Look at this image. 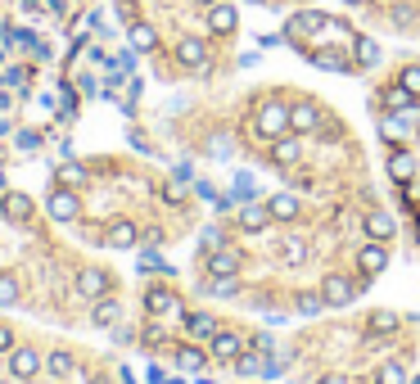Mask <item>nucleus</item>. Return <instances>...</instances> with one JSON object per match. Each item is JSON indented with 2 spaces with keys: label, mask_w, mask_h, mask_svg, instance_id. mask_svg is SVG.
Listing matches in <instances>:
<instances>
[{
  "label": "nucleus",
  "mask_w": 420,
  "mask_h": 384,
  "mask_svg": "<svg viewBox=\"0 0 420 384\" xmlns=\"http://www.w3.org/2000/svg\"><path fill=\"white\" fill-rule=\"evenodd\" d=\"M253 127H258V136H262L267 145L280 141V136H289V104L285 100H262V104H258Z\"/></svg>",
  "instance_id": "1"
},
{
  "label": "nucleus",
  "mask_w": 420,
  "mask_h": 384,
  "mask_svg": "<svg viewBox=\"0 0 420 384\" xmlns=\"http://www.w3.org/2000/svg\"><path fill=\"white\" fill-rule=\"evenodd\" d=\"M330 28V18L321 14V9H299L289 23H285V36H289V45L294 50H303V36H312V32H326Z\"/></svg>",
  "instance_id": "2"
},
{
  "label": "nucleus",
  "mask_w": 420,
  "mask_h": 384,
  "mask_svg": "<svg viewBox=\"0 0 420 384\" xmlns=\"http://www.w3.org/2000/svg\"><path fill=\"white\" fill-rule=\"evenodd\" d=\"M45 213H50L55 221H77V217H82V199H77V190H72V185H55L50 199H45Z\"/></svg>",
  "instance_id": "3"
},
{
  "label": "nucleus",
  "mask_w": 420,
  "mask_h": 384,
  "mask_svg": "<svg viewBox=\"0 0 420 384\" xmlns=\"http://www.w3.org/2000/svg\"><path fill=\"white\" fill-rule=\"evenodd\" d=\"M145 307H150V317H185V303H181V294L163 290V285H154V290L145 294Z\"/></svg>",
  "instance_id": "4"
},
{
  "label": "nucleus",
  "mask_w": 420,
  "mask_h": 384,
  "mask_svg": "<svg viewBox=\"0 0 420 384\" xmlns=\"http://www.w3.org/2000/svg\"><path fill=\"white\" fill-rule=\"evenodd\" d=\"M289 131H294V136H312V131H321V109H316L312 100L289 104Z\"/></svg>",
  "instance_id": "5"
},
{
  "label": "nucleus",
  "mask_w": 420,
  "mask_h": 384,
  "mask_svg": "<svg viewBox=\"0 0 420 384\" xmlns=\"http://www.w3.org/2000/svg\"><path fill=\"white\" fill-rule=\"evenodd\" d=\"M236 23H240V9L236 5H221V0H217V5H208V14H204V28L213 36H231V32H236Z\"/></svg>",
  "instance_id": "6"
},
{
  "label": "nucleus",
  "mask_w": 420,
  "mask_h": 384,
  "mask_svg": "<svg viewBox=\"0 0 420 384\" xmlns=\"http://www.w3.org/2000/svg\"><path fill=\"white\" fill-rule=\"evenodd\" d=\"M177 59H181V68L204 72L208 68V45L199 41V36H181V41H177Z\"/></svg>",
  "instance_id": "7"
},
{
  "label": "nucleus",
  "mask_w": 420,
  "mask_h": 384,
  "mask_svg": "<svg viewBox=\"0 0 420 384\" xmlns=\"http://www.w3.org/2000/svg\"><path fill=\"white\" fill-rule=\"evenodd\" d=\"M357 294V285H348V276H326L321 280V299H326V307H348Z\"/></svg>",
  "instance_id": "8"
},
{
  "label": "nucleus",
  "mask_w": 420,
  "mask_h": 384,
  "mask_svg": "<svg viewBox=\"0 0 420 384\" xmlns=\"http://www.w3.org/2000/svg\"><path fill=\"white\" fill-rule=\"evenodd\" d=\"M0 217L14 221V226H23V221L32 217V199H28V194H18V190H5V194H0Z\"/></svg>",
  "instance_id": "9"
},
{
  "label": "nucleus",
  "mask_w": 420,
  "mask_h": 384,
  "mask_svg": "<svg viewBox=\"0 0 420 384\" xmlns=\"http://www.w3.org/2000/svg\"><path fill=\"white\" fill-rule=\"evenodd\" d=\"M77 294L82 299H104L109 294V271H100V267H86V271H77Z\"/></svg>",
  "instance_id": "10"
},
{
  "label": "nucleus",
  "mask_w": 420,
  "mask_h": 384,
  "mask_svg": "<svg viewBox=\"0 0 420 384\" xmlns=\"http://www.w3.org/2000/svg\"><path fill=\"white\" fill-rule=\"evenodd\" d=\"M357 267H362V276H380V271L389 267V249L385 240H370L362 253H357Z\"/></svg>",
  "instance_id": "11"
},
{
  "label": "nucleus",
  "mask_w": 420,
  "mask_h": 384,
  "mask_svg": "<svg viewBox=\"0 0 420 384\" xmlns=\"http://www.w3.org/2000/svg\"><path fill=\"white\" fill-rule=\"evenodd\" d=\"M267 226H271V208H267V204H258V199L240 204V231L258 235V231H267Z\"/></svg>",
  "instance_id": "12"
},
{
  "label": "nucleus",
  "mask_w": 420,
  "mask_h": 384,
  "mask_svg": "<svg viewBox=\"0 0 420 384\" xmlns=\"http://www.w3.org/2000/svg\"><path fill=\"white\" fill-rule=\"evenodd\" d=\"M240 334H231V330H217L213 339H208V357H217V362H236L240 357Z\"/></svg>",
  "instance_id": "13"
},
{
  "label": "nucleus",
  "mask_w": 420,
  "mask_h": 384,
  "mask_svg": "<svg viewBox=\"0 0 420 384\" xmlns=\"http://www.w3.org/2000/svg\"><path fill=\"white\" fill-rule=\"evenodd\" d=\"M299 158H303V150H299V136H280V141H271V163H276V168H294V163H299Z\"/></svg>",
  "instance_id": "14"
},
{
  "label": "nucleus",
  "mask_w": 420,
  "mask_h": 384,
  "mask_svg": "<svg viewBox=\"0 0 420 384\" xmlns=\"http://www.w3.org/2000/svg\"><path fill=\"white\" fill-rule=\"evenodd\" d=\"M36 371H41L36 349H14V353H9V375H14V380H32Z\"/></svg>",
  "instance_id": "15"
},
{
  "label": "nucleus",
  "mask_w": 420,
  "mask_h": 384,
  "mask_svg": "<svg viewBox=\"0 0 420 384\" xmlns=\"http://www.w3.org/2000/svg\"><path fill=\"white\" fill-rule=\"evenodd\" d=\"M385 95V109L389 114H407V118H416V95L407 91V86L398 82V86H389V91H380Z\"/></svg>",
  "instance_id": "16"
},
{
  "label": "nucleus",
  "mask_w": 420,
  "mask_h": 384,
  "mask_svg": "<svg viewBox=\"0 0 420 384\" xmlns=\"http://www.w3.org/2000/svg\"><path fill=\"white\" fill-rule=\"evenodd\" d=\"M307 59H312L316 68H326V72H357V64L343 50H307Z\"/></svg>",
  "instance_id": "17"
},
{
  "label": "nucleus",
  "mask_w": 420,
  "mask_h": 384,
  "mask_svg": "<svg viewBox=\"0 0 420 384\" xmlns=\"http://www.w3.org/2000/svg\"><path fill=\"white\" fill-rule=\"evenodd\" d=\"M353 64H357V68H375V64H380V41H370V36L357 32V36H353Z\"/></svg>",
  "instance_id": "18"
},
{
  "label": "nucleus",
  "mask_w": 420,
  "mask_h": 384,
  "mask_svg": "<svg viewBox=\"0 0 420 384\" xmlns=\"http://www.w3.org/2000/svg\"><path fill=\"white\" fill-rule=\"evenodd\" d=\"M280 258H285L289 267H303L307 258H312V244H307L303 235H285V240H280Z\"/></svg>",
  "instance_id": "19"
},
{
  "label": "nucleus",
  "mask_w": 420,
  "mask_h": 384,
  "mask_svg": "<svg viewBox=\"0 0 420 384\" xmlns=\"http://www.w3.org/2000/svg\"><path fill=\"white\" fill-rule=\"evenodd\" d=\"M131 50L136 55H150V50H158V32H154V23H131Z\"/></svg>",
  "instance_id": "20"
},
{
  "label": "nucleus",
  "mask_w": 420,
  "mask_h": 384,
  "mask_svg": "<svg viewBox=\"0 0 420 384\" xmlns=\"http://www.w3.org/2000/svg\"><path fill=\"white\" fill-rule=\"evenodd\" d=\"M136 240H140V231H136L131 221H114V226L104 231V244H109V249H131Z\"/></svg>",
  "instance_id": "21"
},
{
  "label": "nucleus",
  "mask_w": 420,
  "mask_h": 384,
  "mask_svg": "<svg viewBox=\"0 0 420 384\" xmlns=\"http://www.w3.org/2000/svg\"><path fill=\"white\" fill-rule=\"evenodd\" d=\"M236 271H240V253H231V249L208 253V276H236Z\"/></svg>",
  "instance_id": "22"
},
{
  "label": "nucleus",
  "mask_w": 420,
  "mask_h": 384,
  "mask_svg": "<svg viewBox=\"0 0 420 384\" xmlns=\"http://www.w3.org/2000/svg\"><path fill=\"white\" fill-rule=\"evenodd\" d=\"M267 208H271V217H280V221H294V217L303 213L299 194H271V199H267Z\"/></svg>",
  "instance_id": "23"
},
{
  "label": "nucleus",
  "mask_w": 420,
  "mask_h": 384,
  "mask_svg": "<svg viewBox=\"0 0 420 384\" xmlns=\"http://www.w3.org/2000/svg\"><path fill=\"white\" fill-rule=\"evenodd\" d=\"M185 330H190L194 339H213V334H217V317L213 312H185Z\"/></svg>",
  "instance_id": "24"
},
{
  "label": "nucleus",
  "mask_w": 420,
  "mask_h": 384,
  "mask_svg": "<svg viewBox=\"0 0 420 384\" xmlns=\"http://www.w3.org/2000/svg\"><path fill=\"white\" fill-rule=\"evenodd\" d=\"M204 362H208V353H204V349H194V344L177 349V371H185V375H199Z\"/></svg>",
  "instance_id": "25"
},
{
  "label": "nucleus",
  "mask_w": 420,
  "mask_h": 384,
  "mask_svg": "<svg viewBox=\"0 0 420 384\" xmlns=\"http://www.w3.org/2000/svg\"><path fill=\"white\" fill-rule=\"evenodd\" d=\"M366 235H370V240H393V217L385 213V208L366 213Z\"/></svg>",
  "instance_id": "26"
},
{
  "label": "nucleus",
  "mask_w": 420,
  "mask_h": 384,
  "mask_svg": "<svg viewBox=\"0 0 420 384\" xmlns=\"http://www.w3.org/2000/svg\"><path fill=\"white\" fill-rule=\"evenodd\" d=\"M411 172H416V158L407 154V150H393V158H389V177L398 181V185H407V181H411Z\"/></svg>",
  "instance_id": "27"
},
{
  "label": "nucleus",
  "mask_w": 420,
  "mask_h": 384,
  "mask_svg": "<svg viewBox=\"0 0 420 384\" xmlns=\"http://www.w3.org/2000/svg\"><path fill=\"white\" fill-rule=\"evenodd\" d=\"M231 366H236L240 375H262V366H267V353H262V349H249V353H240Z\"/></svg>",
  "instance_id": "28"
},
{
  "label": "nucleus",
  "mask_w": 420,
  "mask_h": 384,
  "mask_svg": "<svg viewBox=\"0 0 420 384\" xmlns=\"http://www.w3.org/2000/svg\"><path fill=\"white\" fill-rule=\"evenodd\" d=\"M45 371H50L55 380H64V375H72V371H77V362H72L68 349H55L50 357H45Z\"/></svg>",
  "instance_id": "29"
},
{
  "label": "nucleus",
  "mask_w": 420,
  "mask_h": 384,
  "mask_svg": "<svg viewBox=\"0 0 420 384\" xmlns=\"http://www.w3.org/2000/svg\"><path fill=\"white\" fill-rule=\"evenodd\" d=\"M118 317H122V307H118L114 299H95V307H91V321H95V326H118Z\"/></svg>",
  "instance_id": "30"
},
{
  "label": "nucleus",
  "mask_w": 420,
  "mask_h": 384,
  "mask_svg": "<svg viewBox=\"0 0 420 384\" xmlns=\"http://www.w3.org/2000/svg\"><path fill=\"white\" fill-rule=\"evenodd\" d=\"M398 326H402V317H398V312H370V321H366V330H370V334H393Z\"/></svg>",
  "instance_id": "31"
},
{
  "label": "nucleus",
  "mask_w": 420,
  "mask_h": 384,
  "mask_svg": "<svg viewBox=\"0 0 420 384\" xmlns=\"http://www.w3.org/2000/svg\"><path fill=\"white\" fill-rule=\"evenodd\" d=\"M380 136H385L389 145H398L402 136H407V114H398V118H385V122H380Z\"/></svg>",
  "instance_id": "32"
},
{
  "label": "nucleus",
  "mask_w": 420,
  "mask_h": 384,
  "mask_svg": "<svg viewBox=\"0 0 420 384\" xmlns=\"http://www.w3.org/2000/svg\"><path fill=\"white\" fill-rule=\"evenodd\" d=\"M231 194H236L240 204H249V199H258V181L249 177V172H236V190Z\"/></svg>",
  "instance_id": "33"
},
{
  "label": "nucleus",
  "mask_w": 420,
  "mask_h": 384,
  "mask_svg": "<svg viewBox=\"0 0 420 384\" xmlns=\"http://www.w3.org/2000/svg\"><path fill=\"white\" fill-rule=\"evenodd\" d=\"M18 276H9V271H5V276H0V307H14L18 303Z\"/></svg>",
  "instance_id": "34"
},
{
  "label": "nucleus",
  "mask_w": 420,
  "mask_h": 384,
  "mask_svg": "<svg viewBox=\"0 0 420 384\" xmlns=\"http://www.w3.org/2000/svg\"><path fill=\"white\" fill-rule=\"evenodd\" d=\"M208 294H213V299H231V294H240V280L236 276H217L208 285Z\"/></svg>",
  "instance_id": "35"
},
{
  "label": "nucleus",
  "mask_w": 420,
  "mask_h": 384,
  "mask_svg": "<svg viewBox=\"0 0 420 384\" xmlns=\"http://www.w3.org/2000/svg\"><path fill=\"white\" fill-rule=\"evenodd\" d=\"M375 384H407V371L398 362H385V366L375 371Z\"/></svg>",
  "instance_id": "36"
},
{
  "label": "nucleus",
  "mask_w": 420,
  "mask_h": 384,
  "mask_svg": "<svg viewBox=\"0 0 420 384\" xmlns=\"http://www.w3.org/2000/svg\"><path fill=\"white\" fill-rule=\"evenodd\" d=\"M59 181H64V185H82L86 181V168L77 163V158H68V163L59 168Z\"/></svg>",
  "instance_id": "37"
},
{
  "label": "nucleus",
  "mask_w": 420,
  "mask_h": 384,
  "mask_svg": "<svg viewBox=\"0 0 420 384\" xmlns=\"http://www.w3.org/2000/svg\"><path fill=\"white\" fill-rule=\"evenodd\" d=\"M299 312H303V317L326 312V299H321V294H299Z\"/></svg>",
  "instance_id": "38"
},
{
  "label": "nucleus",
  "mask_w": 420,
  "mask_h": 384,
  "mask_svg": "<svg viewBox=\"0 0 420 384\" xmlns=\"http://www.w3.org/2000/svg\"><path fill=\"white\" fill-rule=\"evenodd\" d=\"M398 82H402L411 95H420V64H407V68L398 72Z\"/></svg>",
  "instance_id": "39"
},
{
  "label": "nucleus",
  "mask_w": 420,
  "mask_h": 384,
  "mask_svg": "<svg viewBox=\"0 0 420 384\" xmlns=\"http://www.w3.org/2000/svg\"><path fill=\"white\" fill-rule=\"evenodd\" d=\"M140 344H145V349H158V344H163V326H158V321H154V326H145Z\"/></svg>",
  "instance_id": "40"
},
{
  "label": "nucleus",
  "mask_w": 420,
  "mask_h": 384,
  "mask_svg": "<svg viewBox=\"0 0 420 384\" xmlns=\"http://www.w3.org/2000/svg\"><path fill=\"white\" fill-rule=\"evenodd\" d=\"M131 68H136V50L127 45V50H118V55H114V72H131Z\"/></svg>",
  "instance_id": "41"
},
{
  "label": "nucleus",
  "mask_w": 420,
  "mask_h": 384,
  "mask_svg": "<svg viewBox=\"0 0 420 384\" xmlns=\"http://www.w3.org/2000/svg\"><path fill=\"white\" fill-rule=\"evenodd\" d=\"M18 150L23 154H36V150H41V136H36V131H18Z\"/></svg>",
  "instance_id": "42"
},
{
  "label": "nucleus",
  "mask_w": 420,
  "mask_h": 384,
  "mask_svg": "<svg viewBox=\"0 0 420 384\" xmlns=\"http://www.w3.org/2000/svg\"><path fill=\"white\" fill-rule=\"evenodd\" d=\"M199 240H204V249H208V253H213V249H221V226H204V235H199Z\"/></svg>",
  "instance_id": "43"
},
{
  "label": "nucleus",
  "mask_w": 420,
  "mask_h": 384,
  "mask_svg": "<svg viewBox=\"0 0 420 384\" xmlns=\"http://www.w3.org/2000/svg\"><path fill=\"white\" fill-rule=\"evenodd\" d=\"M5 86H28V68H5Z\"/></svg>",
  "instance_id": "44"
},
{
  "label": "nucleus",
  "mask_w": 420,
  "mask_h": 384,
  "mask_svg": "<svg viewBox=\"0 0 420 384\" xmlns=\"http://www.w3.org/2000/svg\"><path fill=\"white\" fill-rule=\"evenodd\" d=\"M208 150H213V154H231V150H236V141L221 131V136H213V145H208Z\"/></svg>",
  "instance_id": "45"
},
{
  "label": "nucleus",
  "mask_w": 420,
  "mask_h": 384,
  "mask_svg": "<svg viewBox=\"0 0 420 384\" xmlns=\"http://www.w3.org/2000/svg\"><path fill=\"white\" fill-rule=\"evenodd\" d=\"M393 23H398V28H411V23H416V9H393Z\"/></svg>",
  "instance_id": "46"
},
{
  "label": "nucleus",
  "mask_w": 420,
  "mask_h": 384,
  "mask_svg": "<svg viewBox=\"0 0 420 384\" xmlns=\"http://www.w3.org/2000/svg\"><path fill=\"white\" fill-rule=\"evenodd\" d=\"M194 194H199L204 204H217V190H213V185H208V181H199V185H194Z\"/></svg>",
  "instance_id": "47"
},
{
  "label": "nucleus",
  "mask_w": 420,
  "mask_h": 384,
  "mask_svg": "<svg viewBox=\"0 0 420 384\" xmlns=\"http://www.w3.org/2000/svg\"><path fill=\"white\" fill-rule=\"evenodd\" d=\"M0 353H14V330L0 326Z\"/></svg>",
  "instance_id": "48"
},
{
  "label": "nucleus",
  "mask_w": 420,
  "mask_h": 384,
  "mask_svg": "<svg viewBox=\"0 0 420 384\" xmlns=\"http://www.w3.org/2000/svg\"><path fill=\"white\" fill-rule=\"evenodd\" d=\"M145 380H150V384H167V375H163V366H150V371H145Z\"/></svg>",
  "instance_id": "49"
},
{
  "label": "nucleus",
  "mask_w": 420,
  "mask_h": 384,
  "mask_svg": "<svg viewBox=\"0 0 420 384\" xmlns=\"http://www.w3.org/2000/svg\"><path fill=\"white\" fill-rule=\"evenodd\" d=\"M45 9H50V14H59V18H64V14H68V0H45Z\"/></svg>",
  "instance_id": "50"
},
{
  "label": "nucleus",
  "mask_w": 420,
  "mask_h": 384,
  "mask_svg": "<svg viewBox=\"0 0 420 384\" xmlns=\"http://www.w3.org/2000/svg\"><path fill=\"white\" fill-rule=\"evenodd\" d=\"M0 41H5V45H18V28H0Z\"/></svg>",
  "instance_id": "51"
},
{
  "label": "nucleus",
  "mask_w": 420,
  "mask_h": 384,
  "mask_svg": "<svg viewBox=\"0 0 420 384\" xmlns=\"http://www.w3.org/2000/svg\"><path fill=\"white\" fill-rule=\"evenodd\" d=\"M5 109H9V95H5V86H0V114H5Z\"/></svg>",
  "instance_id": "52"
},
{
  "label": "nucleus",
  "mask_w": 420,
  "mask_h": 384,
  "mask_svg": "<svg viewBox=\"0 0 420 384\" xmlns=\"http://www.w3.org/2000/svg\"><path fill=\"white\" fill-rule=\"evenodd\" d=\"M194 384H217V380H213V375H204V371H199V380H194Z\"/></svg>",
  "instance_id": "53"
},
{
  "label": "nucleus",
  "mask_w": 420,
  "mask_h": 384,
  "mask_svg": "<svg viewBox=\"0 0 420 384\" xmlns=\"http://www.w3.org/2000/svg\"><path fill=\"white\" fill-rule=\"evenodd\" d=\"M5 136H9V122H5V118H0V141H5Z\"/></svg>",
  "instance_id": "54"
},
{
  "label": "nucleus",
  "mask_w": 420,
  "mask_h": 384,
  "mask_svg": "<svg viewBox=\"0 0 420 384\" xmlns=\"http://www.w3.org/2000/svg\"><path fill=\"white\" fill-rule=\"evenodd\" d=\"M343 5H366V0H343Z\"/></svg>",
  "instance_id": "55"
},
{
  "label": "nucleus",
  "mask_w": 420,
  "mask_h": 384,
  "mask_svg": "<svg viewBox=\"0 0 420 384\" xmlns=\"http://www.w3.org/2000/svg\"><path fill=\"white\" fill-rule=\"evenodd\" d=\"M249 5H271V0H249Z\"/></svg>",
  "instance_id": "56"
},
{
  "label": "nucleus",
  "mask_w": 420,
  "mask_h": 384,
  "mask_svg": "<svg viewBox=\"0 0 420 384\" xmlns=\"http://www.w3.org/2000/svg\"><path fill=\"white\" fill-rule=\"evenodd\" d=\"M199 5H217V0H199Z\"/></svg>",
  "instance_id": "57"
},
{
  "label": "nucleus",
  "mask_w": 420,
  "mask_h": 384,
  "mask_svg": "<svg viewBox=\"0 0 420 384\" xmlns=\"http://www.w3.org/2000/svg\"><path fill=\"white\" fill-rule=\"evenodd\" d=\"M326 384H343V380H326Z\"/></svg>",
  "instance_id": "58"
},
{
  "label": "nucleus",
  "mask_w": 420,
  "mask_h": 384,
  "mask_svg": "<svg viewBox=\"0 0 420 384\" xmlns=\"http://www.w3.org/2000/svg\"><path fill=\"white\" fill-rule=\"evenodd\" d=\"M407 384H420V375H416V380H407Z\"/></svg>",
  "instance_id": "59"
},
{
  "label": "nucleus",
  "mask_w": 420,
  "mask_h": 384,
  "mask_svg": "<svg viewBox=\"0 0 420 384\" xmlns=\"http://www.w3.org/2000/svg\"><path fill=\"white\" fill-rule=\"evenodd\" d=\"M0 190H5V177H0Z\"/></svg>",
  "instance_id": "60"
},
{
  "label": "nucleus",
  "mask_w": 420,
  "mask_h": 384,
  "mask_svg": "<svg viewBox=\"0 0 420 384\" xmlns=\"http://www.w3.org/2000/svg\"><path fill=\"white\" fill-rule=\"evenodd\" d=\"M299 5H312V0H299Z\"/></svg>",
  "instance_id": "61"
},
{
  "label": "nucleus",
  "mask_w": 420,
  "mask_h": 384,
  "mask_svg": "<svg viewBox=\"0 0 420 384\" xmlns=\"http://www.w3.org/2000/svg\"><path fill=\"white\" fill-rule=\"evenodd\" d=\"M0 59H5V50H0Z\"/></svg>",
  "instance_id": "62"
}]
</instances>
